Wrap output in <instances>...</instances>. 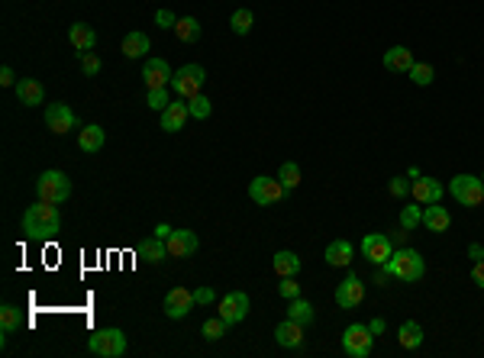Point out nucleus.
Here are the masks:
<instances>
[{
	"label": "nucleus",
	"mask_w": 484,
	"mask_h": 358,
	"mask_svg": "<svg viewBox=\"0 0 484 358\" xmlns=\"http://www.w3.org/2000/svg\"><path fill=\"white\" fill-rule=\"evenodd\" d=\"M271 265H274V271L281 274V278H294L297 271H301V255L297 252H291V249H281V252H274V259H271Z\"/></svg>",
	"instance_id": "obj_25"
},
{
	"label": "nucleus",
	"mask_w": 484,
	"mask_h": 358,
	"mask_svg": "<svg viewBox=\"0 0 484 358\" xmlns=\"http://www.w3.org/2000/svg\"><path fill=\"white\" fill-rule=\"evenodd\" d=\"M362 255H365L372 265H387V259L394 255L391 236H384V232H368V236L362 239Z\"/></svg>",
	"instance_id": "obj_9"
},
{
	"label": "nucleus",
	"mask_w": 484,
	"mask_h": 358,
	"mask_svg": "<svg viewBox=\"0 0 484 358\" xmlns=\"http://www.w3.org/2000/svg\"><path fill=\"white\" fill-rule=\"evenodd\" d=\"M423 223V207L420 204H407L404 207V210H400V226H404V229H416V226Z\"/></svg>",
	"instance_id": "obj_36"
},
{
	"label": "nucleus",
	"mask_w": 484,
	"mask_h": 358,
	"mask_svg": "<svg viewBox=\"0 0 484 358\" xmlns=\"http://www.w3.org/2000/svg\"><path fill=\"white\" fill-rule=\"evenodd\" d=\"M368 330H372V332H375V336H384V330H387V323H384V320H381V316H375V320H372V323H368Z\"/></svg>",
	"instance_id": "obj_46"
},
{
	"label": "nucleus",
	"mask_w": 484,
	"mask_h": 358,
	"mask_svg": "<svg viewBox=\"0 0 484 358\" xmlns=\"http://www.w3.org/2000/svg\"><path fill=\"white\" fill-rule=\"evenodd\" d=\"M407 77L414 81L416 87H429L433 85V77H436V68L429 62H414V68L407 71Z\"/></svg>",
	"instance_id": "obj_33"
},
{
	"label": "nucleus",
	"mask_w": 484,
	"mask_h": 358,
	"mask_svg": "<svg viewBox=\"0 0 484 358\" xmlns=\"http://www.w3.org/2000/svg\"><path fill=\"white\" fill-rule=\"evenodd\" d=\"M249 310H252V303H249V294H242V291H230V294L220 300V316H223L230 326L242 323L249 316Z\"/></svg>",
	"instance_id": "obj_10"
},
{
	"label": "nucleus",
	"mask_w": 484,
	"mask_h": 358,
	"mask_svg": "<svg viewBox=\"0 0 484 358\" xmlns=\"http://www.w3.org/2000/svg\"><path fill=\"white\" fill-rule=\"evenodd\" d=\"M249 197H252L259 207H271L278 200L288 197V188L278 181V178H268V175H259L252 184H249Z\"/></svg>",
	"instance_id": "obj_8"
},
{
	"label": "nucleus",
	"mask_w": 484,
	"mask_h": 358,
	"mask_svg": "<svg viewBox=\"0 0 484 358\" xmlns=\"http://www.w3.org/2000/svg\"><path fill=\"white\" fill-rule=\"evenodd\" d=\"M107 142V133L97 126V123H91V126L81 129V136H77V146H81V152H100Z\"/></svg>",
	"instance_id": "obj_28"
},
{
	"label": "nucleus",
	"mask_w": 484,
	"mask_h": 358,
	"mask_svg": "<svg viewBox=\"0 0 484 358\" xmlns=\"http://www.w3.org/2000/svg\"><path fill=\"white\" fill-rule=\"evenodd\" d=\"M188 110H190V116H194V119H207L213 113V104L204 97V94H197V97L188 100Z\"/></svg>",
	"instance_id": "obj_38"
},
{
	"label": "nucleus",
	"mask_w": 484,
	"mask_h": 358,
	"mask_svg": "<svg viewBox=\"0 0 484 358\" xmlns=\"http://www.w3.org/2000/svg\"><path fill=\"white\" fill-rule=\"evenodd\" d=\"M204 81H207V71L200 65H181L171 77V87H175V97L181 100H190L197 94L204 91Z\"/></svg>",
	"instance_id": "obj_4"
},
{
	"label": "nucleus",
	"mask_w": 484,
	"mask_h": 358,
	"mask_svg": "<svg viewBox=\"0 0 484 358\" xmlns=\"http://www.w3.org/2000/svg\"><path fill=\"white\" fill-rule=\"evenodd\" d=\"M213 297H217V294H213V288H197V291H194V300L200 303V307L213 303Z\"/></svg>",
	"instance_id": "obj_43"
},
{
	"label": "nucleus",
	"mask_w": 484,
	"mask_h": 358,
	"mask_svg": "<svg viewBox=\"0 0 484 358\" xmlns=\"http://www.w3.org/2000/svg\"><path fill=\"white\" fill-rule=\"evenodd\" d=\"M384 268H387V274H391V278H397V281H404V284H414V281H420V278H423L426 261H423V255L416 252V249L400 246V249H394V255L387 259Z\"/></svg>",
	"instance_id": "obj_2"
},
{
	"label": "nucleus",
	"mask_w": 484,
	"mask_h": 358,
	"mask_svg": "<svg viewBox=\"0 0 484 358\" xmlns=\"http://www.w3.org/2000/svg\"><path fill=\"white\" fill-rule=\"evenodd\" d=\"M375 345V332L368 330V323H352L343 332V352L349 358H368Z\"/></svg>",
	"instance_id": "obj_6"
},
{
	"label": "nucleus",
	"mask_w": 484,
	"mask_h": 358,
	"mask_svg": "<svg viewBox=\"0 0 484 358\" xmlns=\"http://www.w3.org/2000/svg\"><path fill=\"white\" fill-rule=\"evenodd\" d=\"M136 255H139L142 261H149V265H161L165 259H171V255H168V242H165V239H158V236L142 239L139 246H136Z\"/></svg>",
	"instance_id": "obj_19"
},
{
	"label": "nucleus",
	"mask_w": 484,
	"mask_h": 358,
	"mask_svg": "<svg viewBox=\"0 0 484 358\" xmlns=\"http://www.w3.org/2000/svg\"><path fill=\"white\" fill-rule=\"evenodd\" d=\"M278 181L284 184L288 190H294L297 184L303 181V178H301V165H297V162H284V165H281V171H278Z\"/></svg>",
	"instance_id": "obj_35"
},
{
	"label": "nucleus",
	"mask_w": 484,
	"mask_h": 358,
	"mask_svg": "<svg viewBox=\"0 0 484 358\" xmlns=\"http://www.w3.org/2000/svg\"><path fill=\"white\" fill-rule=\"evenodd\" d=\"M278 294L284 297V300H294V297H301V284H297V274H294V278H281Z\"/></svg>",
	"instance_id": "obj_39"
},
{
	"label": "nucleus",
	"mask_w": 484,
	"mask_h": 358,
	"mask_svg": "<svg viewBox=\"0 0 484 358\" xmlns=\"http://www.w3.org/2000/svg\"><path fill=\"white\" fill-rule=\"evenodd\" d=\"M68 39H71V45L77 49V55H85V52H91L94 45H97V33H94L87 23H71Z\"/></svg>",
	"instance_id": "obj_23"
},
{
	"label": "nucleus",
	"mask_w": 484,
	"mask_h": 358,
	"mask_svg": "<svg viewBox=\"0 0 484 358\" xmlns=\"http://www.w3.org/2000/svg\"><path fill=\"white\" fill-rule=\"evenodd\" d=\"M414 52L407 49V45H391V49L384 52V68L387 71H397V75H407L410 68H414Z\"/></svg>",
	"instance_id": "obj_22"
},
{
	"label": "nucleus",
	"mask_w": 484,
	"mask_h": 358,
	"mask_svg": "<svg viewBox=\"0 0 484 358\" xmlns=\"http://www.w3.org/2000/svg\"><path fill=\"white\" fill-rule=\"evenodd\" d=\"M58 229H62V217H58L55 204L39 200V204L26 207V213H23V232L29 239H52L58 236Z\"/></svg>",
	"instance_id": "obj_1"
},
{
	"label": "nucleus",
	"mask_w": 484,
	"mask_h": 358,
	"mask_svg": "<svg viewBox=\"0 0 484 358\" xmlns=\"http://www.w3.org/2000/svg\"><path fill=\"white\" fill-rule=\"evenodd\" d=\"M149 49H152V43H149V36L139 33V29L123 36V55L127 58H142V55H149Z\"/></svg>",
	"instance_id": "obj_26"
},
{
	"label": "nucleus",
	"mask_w": 484,
	"mask_h": 358,
	"mask_svg": "<svg viewBox=\"0 0 484 358\" xmlns=\"http://www.w3.org/2000/svg\"><path fill=\"white\" fill-rule=\"evenodd\" d=\"M449 223H452V217H449L446 207H439V204L423 207V226H426L429 232H446L449 229Z\"/></svg>",
	"instance_id": "obj_24"
},
{
	"label": "nucleus",
	"mask_w": 484,
	"mask_h": 358,
	"mask_svg": "<svg viewBox=\"0 0 484 358\" xmlns=\"http://www.w3.org/2000/svg\"><path fill=\"white\" fill-rule=\"evenodd\" d=\"M391 242H394V246H407V229H404V226H400V229H394L391 232Z\"/></svg>",
	"instance_id": "obj_47"
},
{
	"label": "nucleus",
	"mask_w": 484,
	"mask_h": 358,
	"mask_svg": "<svg viewBox=\"0 0 484 358\" xmlns=\"http://www.w3.org/2000/svg\"><path fill=\"white\" fill-rule=\"evenodd\" d=\"M397 342L404 345L407 352L420 349V345H423V326L416 323V320H407V323H404V326L397 330Z\"/></svg>",
	"instance_id": "obj_29"
},
{
	"label": "nucleus",
	"mask_w": 484,
	"mask_h": 358,
	"mask_svg": "<svg viewBox=\"0 0 484 358\" xmlns=\"http://www.w3.org/2000/svg\"><path fill=\"white\" fill-rule=\"evenodd\" d=\"M36 194H39V200H45V204H65L71 197V181L65 171L58 168H49L39 175V181H36Z\"/></svg>",
	"instance_id": "obj_3"
},
{
	"label": "nucleus",
	"mask_w": 484,
	"mask_h": 358,
	"mask_svg": "<svg viewBox=\"0 0 484 358\" xmlns=\"http://www.w3.org/2000/svg\"><path fill=\"white\" fill-rule=\"evenodd\" d=\"M442 194H446V188H442L436 178H414V184H410V197H414L420 207H429V204H439Z\"/></svg>",
	"instance_id": "obj_12"
},
{
	"label": "nucleus",
	"mask_w": 484,
	"mask_h": 358,
	"mask_svg": "<svg viewBox=\"0 0 484 358\" xmlns=\"http://www.w3.org/2000/svg\"><path fill=\"white\" fill-rule=\"evenodd\" d=\"M146 104H149V110H165V107L171 104V91L168 87H152V91L146 94Z\"/></svg>",
	"instance_id": "obj_37"
},
{
	"label": "nucleus",
	"mask_w": 484,
	"mask_h": 358,
	"mask_svg": "<svg viewBox=\"0 0 484 358\" xmlns=\"http://www.w3.org/2000/svg\"><path fill=\"white\" fill-rule=\"evenodd\" d=\"M274 339H278V345L281 349H291V352H297V349H303V323H297V320H281L278 326H274Z\"/></svg>",
	"instance_id": "obj_16"
},
{
	"label": "nucleus",
	"mask_w": 484,
	"mask_h": 358,
	"mask_svg": "<svg viewBox=\"0 0 484 358\" xmlns=\"http://www.w3.org/2000/svg\"><path fill=\"white\" fill-rule=\"evenodd\" d=\"M387 278H391V274H387V268L381 265L378 271H375V284H378V288H384V284H387Z\"/></svg>",
	"instance_id": "obj_48"
},
{
	"label": "nucleus",
	"mask_w": 484,
	"mask_h": 358,
	"mask_svg": "<svg viewBox=\"0 0 484 358\" xmlns=\"http://www.w3.org/2000/svg\"><path fill=\"white\" fill-rule=\"evenodd\" d=\"M468 255H471L475 261H481V259H484V249L478 246V242H471V246H468Z\"/></svg>",
	"instance_id": "obj_49"
},
{
	"label": "nucleus",
	"mask_w": 484,
	"mask_h": 358,
	"mask_svg": "<svg viewBox=\"0 0 484 358\" xmlns=\"http://www.w3.org/2000/svg\"><path fill=\"white\" fill-rule=\"evenodd\" d=\"M0 85H4V87H16V75H14V68H10V65H4V68H0Z\"/></svg>",
	"instance_id": "obj_44"
},
{
	"label": "nucleus",
	"mask_w": 484,
	"mask_h": 358,
	"mask_svg": "<svg viewBox=\"0 0 484 358\" xmlns=\"http://www.w3.org/2000/svg\"><path fill=\"white\" fill-rule=\"evenodd\" d=\"M45 126H49L55 136H65L68 129L77 126V116H75V110H71V107L49 104V107H45Z\"/></svg>",
	"instance_id": "obj_13"
},
{
	"label": "nucleus",
	"mask_w": 484,
	"mask_h": 358,
	"mask_svg": "<svg viewBox=\"0 0 484 358\" xmlns=\"http://www.w3.org/2000/svg\"><path fill=\"white\" fill-rule=\"evenodd\" d=\"M165 242H168L171 259H188V255H194L197 249H200V239H197V232H190V229H175Z\"/></svg>",
	"instance_id": "obj_15"
},
{
	"label": "nucleus",
	"mask_w": 484,
	"mask_h": 358,
	"mask_svg": "<svg viewBox=\"0 0 484 358\" xmlns=\"http://www.w3.org/2000/svg\"><path fill=\"white\" fill-rule=\"evenodd\" d=\"M87 349L100 358H119L127 355V336H123V330H113V326L110 330H97L87 339Z\"/></svg>",
	"instance_id": "obj_5"
},
{
	"label": "nucleus",
	"mask_w": 484,
	"mask_h": 358,
	"mask_svg": "<svg viewBox=\"0 0 484 358\" xmlns=\"http://www.w3.org/2000/svg\"><path fill=\"white\" fill-rule=\"evenodd\" d=\"M16 100L23 107H39L45 104V87L36 81V77H20L16 81Z\"/></svg>",
	"instance_id": "obj_20"
},
{
	"label": "nucleus",
	"mask_w": 484,
	"mask_h": 358,
	"mask_svg": "<svg viewBox=\"0 0 484 358\" xmlns=\"http://www.w3.org/2000/svg\"><path fill=\"white\" fill-rule=\"evenodd\" d=\"M481 181H484V175H481Z\"/></svg>",
	"instance_id": "obj_51"
},
{
	"label": "nucleus",
	"mask_w": 484,
	"mask_h": 358,
	"mask_svg": "<svg viewBox=\"0 0 484 358\" xmlns=\"http://www.w3.org/2000/svg\"><path fill=\"white\" fill-rule=\"evenodd\" d=\"M20 323H23L20 310H16L14 303H4V307H0V332H4V336H10V332L20 330Z\"/></svg>",
	"instance_id": "obj_31"
},
{
	"label": "nucleus",
	"mask_w": 484,
	"mask_h": 358,
	"mask_svg": "<svg viewBox=\"0 0 484 358\" xmlns=\"http://www.w3.org/2000/svg\"><path fill=\"white\" fill-rule=\"evenodd\" d=\"M200 20L197 16H178V23H175V39L178 43H200Z\"/></svg>",
	"instance_id": "obj_27"
},
{
	"label": "nucleus",
	"mask_w": 484,
	"mask_h": 358,
	"mask_svg": "<svg viewBox=\"0 0 484 358\" xmlns=\"http://www.w3.org/2000/svg\"><path fill=\"white\" fill-rule=\"evenodd\" d=\"M188 116H190V110H188V100H171L165 110H161V129L165 133H178V129H184V123H188Z\"/></svg>",
	"instance_id": "obj_18"
},
{
	"label": "nucleus",
	"mask_w": 484,
	"mask_h": 358,
	"mask_svg": "<svg viewBox=\"0 0 484 358\" xmlns=\"http://www.w3.org/2000/svg\"><path fill=\"white\" fill-rule=\"evenodd\" d=\"M81 68H85L87 77H94L100 71V58L94 55V52H85V55H81Z\"/></svg>",
	"instance_id": "obj_41"
},
{
	"label": "nucleus",
	"mask_w": 484,
	"mask_h": 358,
	"mask_svg": "<svg viewBox=\"0 0 484 358\" xmlns=\"http://www.w3.org/2000/svg\"><path fill=\"white\" fill-rule=\"evenodd\" d=\"M410 184L414 181H407L404 175H397V178H391V184H387V190H391V197H397V200H404V197L410 194Z\"/></svg>",
	"instance_id": "obj_40"
},
{
	"label": "nucleus",
	"mask_w": 484,
	"mask_h": 358,
	"mask_svg": "<svg viewBox=\"0 0 484 358\" xmlns=\"http://www.w3.org/2000/svg\"><path fill=\"white\" fill-rule=\"evenodd\" d=\"M362 300H365V284H362L358 274H349V278L336 288V303L343 310H355Z\"/></svg>",
	"instance_id": "obj_14"
},
{
	"label": "nucleus",
	"mask_w": 484,
	"mask_h": 358,
	"mask_svg": "<svg viewBox=\"0 0 484 358\" xmlns=\"http://www.w3.org/2000/svg\"><path fill=\"white\" fill-rule=\"evenodd\" d=\"M230 26H232V33H236V36H249V33H252V26H255V13L249 7H239L236 13H232Z\"/></svg>",
	"instance_id": "obj_32"
},
{
	"label": "nucleus",
	"mask_w": 484,
	"mask_h": 358,
	"mask_svg": "<svg viewBox=\"0 0 484 358\" xmlns=\"http://www.w3.org/2000/svg\"><path fill=\"white\" fill-rule=\"evenodd\" d=\"M226 330H230V323H226L223 316H213V320H207V323L200 326V336L210 339V342H217V339L226 336Z\"/></svg>",
	"instance_id": "obj_34"
},
{
	"label": "nucleus",
	"mask_w": 484,
	"mask_h": 358,
	"mask_svg": "<svg viewBox=\"0 0 484 358\" xmlns=\"http://www.w3.org/2000/svg\"><path fill=\"white\" fill-rule=\"evenodd\" d=\"M194 307H197L194 291H188V288H175L165 294V316H171V320H184Z\"/></svg>",
	"instance_id": "obj_11"
},
{
	"label": "nucleus",
	"mask_w": 484,
	"mask_h": 358,
	"mask_svg": "<svg viewBox=\"0 0 484 358\" xmlns=\"http://www.w3.org/2000/svg\"><path fill=\"white\" fill-rule=\"evenodd\" d=\"M449 194L462 207H481L484 204V181L475 175H456L449 181Z\"/></svg>",
	"instance_id": "obj_7"
},
{
	"label": "nucleus",
	"mask_w": 484,
	"mask_h": 358,
	"mask_svg": "<svg viewBox=\"0 0 484 358\" xmlns=\"http://www.w3.org/2000/svg\"><path fill=\"white\" fill-rule=\"evenodd\" d=\"M288 316H291V320H297V323L310 326V323H313V303L303 300V297H294V300L288 303Z\"/></svg>",
	"instance_id": "obj_30"
},
{
	"label": "nucleus",
	"mask_w": 484,
	"mask_h": 358,
	"mask_svg": "<svg viewBox=\"0 0 484 358\" xmlns=\"http://www.w3.org/2000/svg\"><path fill=\"white\" fill-rule=\"evenodd\" d=\"M323 255H326V265L330 268H349L352 259H355V249H352V242H345V239H333Z\"/></svg>",
	"instance_id": "obj_21"
},
{
	"label": "nucleus",
	"mask_w": 484,
	"mask_h": 358,
	"mask_svg": "<svg viewBox=\"0 0 484 358\" xmlns=\"http://www.w3.org/2000/svg\"><path fill=\"white\" fill-rule=\"evenodd\" d=\"M175 13L171 10H155V26H161V29H175Z\"/></svg>",
	"instance_id": "obj_42"
},
{
	"label": "nucleus",
	"mask_w": 484,
	"mask_h": 358,
	"mask_svg": "<svg viewBox=\"0 0 484 358\" xmlns=\"http://www.w3.org/2000/svg\"><path fill=\"white\" fill-rule=\"evenodd\" d=\"M142 77H146V87L152 91V87H171V77H175V71L168 68V62L165 58H149L146 68H142Z\"/></svg>",
	"instance_id": "obj_17"
},
{
	"label": "nucleus",
	"mask_w": 484,
	"mask_h": 358,
	"mask_svg": "<svg viewBox=\"0 0 484 358\" xmlns=\"http://www.w3.org/2000/svg\"><path fill=\"white\" fill-rule=\"evenodd\" d=\"M471 281H475L478 288H484V259L471 265Z\"/></svg>",
	"instance_id": "obj_45"
},
{
	"label": "nucleus",
	"mask_w": 484,
	"mask_h": 358,
	"mask_svg": "<svg viewBox=\"0 0 484 358\" xmlns=\"http://www.w3.org/2000/svg\"><path fill=\"white\" fill-rule=\"evenodd\" d=\"M171 232H175V229H171L168 223H158V229H155V236H158V239H168Z\"/></svg>",
	"instance_id": "obj_50"
}]
</instances>
